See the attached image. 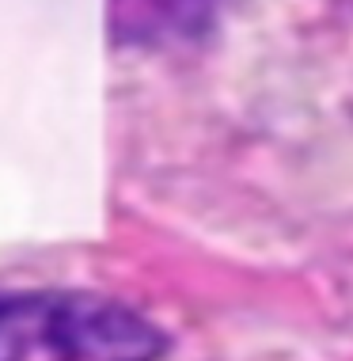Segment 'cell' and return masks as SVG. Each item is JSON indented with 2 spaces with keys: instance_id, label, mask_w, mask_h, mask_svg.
<instances>
[{
  "instance_id": "obj_1",
  "label": "cell",
  "mask_w": 353,
  "mask_h": 361,
  "mask_svg": "<svg viewBox=\"0 0 353 361\" xmlns=\"http://www.w3.org/2000/svg\"><path fill=\"white\" fill-rule=\"evenodd\" d=\"M163 331L87 289H0V361H160Z\"/></svg>"
},
{
  "instance_id": "obj_2",
  "label": "cell",
  "mask_w": 353,
  "mask_h": 361,
  "mask_svg": "<svg viewBox=\"0 0 353 361\" xmlns=\"http://www.w3.org/2000/svg\"><path fill=\"white\" fill-rule=\"evenodd\" d=\"M228 0H106L111 35L122 46H168L194 38Z\"/></svg>"
}]
</instances>
